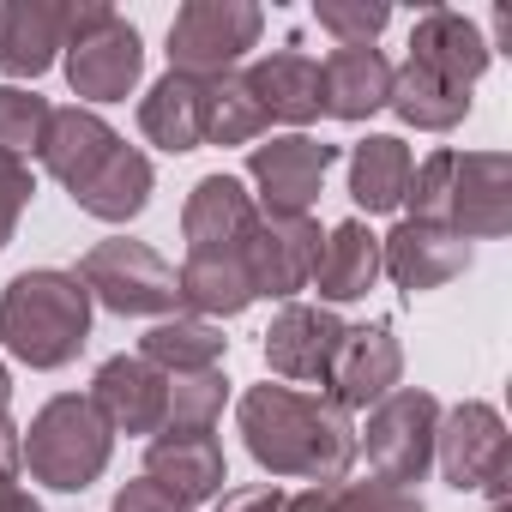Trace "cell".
Instances as JSON below:
<instances>
[{"mask_svg":"<svg viewBox=\"0 0 512 512\" xmlns=\"http://www.w3.org/2000/svg\"><path fill=\"white\" fill-rule=\"evenodd\" d=\"M7 404H13V374H7V362H0V416H7Z\"/></svg>","mask_w":512,"mask_h":512,"instance_id":"41","label":"cell"},{"mask_svg":"<svg viewBox=\"0 0 512 512\" xmlns=\"http://www.w3.org/2000/svg\"><path fill=\"white\" fill-rule=\"evenodd\" d=\"M434 458H440V470L458 494H488L500 506L506 488H512V434H506L500 410L482 404V398H464L458 410H440Z\"/></svg>","mask_w":512,"mask_h":512,"instance_id":"9","label":"cell"},{"mask_svg":"<svg viewBox=\"0 0 512 512\" xmlns=\"http://www.w3.org/2000/svg\"><path fill=\"white\" fill-rule=\"evenodd\" d=\"M211 512H284V488L278 482H253V488H229Z\"/></svg>","mask_w":512,"mask_h":512,"instance_id":"37","label":"cell"},{"mask_svg":"<svg viewBox=\"0 0 512 512\" xmlns=\"http://www.w3.org/2000/svg\"><path fill=\"white\" fill-rule=\"evenodd\" d=\"M49 127V103L25 85H0V157H25L43 145Z\"/></svg>","mask_w":512,"mask_h":512,"instance_id":"33","label":"cell"},{"mask_svg":"<svg viewBox=\"0 0 512 512\" xmlns=\"http://www.w3.org/2000/svg\"><path fill=\"white\" fill-rule=\"evenodd\" d=\"M410 169H416V157L398 133H368L350 151V199L362 211H398L404 187H410Z\"/></svg>","mask_w":512,"mask_h":512,"instance_id":"27","label":"cell"},{"mask_svg":"<svg viewBox=\"0 0 512 512\" xmlns=\"http://www.w3.org/2000/svg\"><path fill=\"white\" fill-rule=\"evenodd\" d=\"M115 512H193L181 494H169L163 482H151V476H139V482H127L121 494H115Z\"/></svg>","mask_w":512,"mask_h":512,"instance_id":"36","label":"cell"},{"mask_svg":"<svg viewBox=\"0 0 512 512\" xmlns=\"http://www.w3.org/2000/svg\"><path fill=\"white\" fill-rule=\"evenodd\" d=\"M410 61L416 67H428L434 79H446V85H458V91H470L482 73H488V37H482V25L470 19V13H452V7H428L422 19H416V31H410Z\"/></svg>","mask_w":512,"mask_h":512,"instance_id":"17","label":"cell"},{"mask_svg":"<svg viewBox=\"0 0 512 512\" xmlns=\"http://www.w3.org/2000/svg\"><path fill=\"white\" fill-rule=\"evenodd\" d=\"M67 85L85 103H121L139 73H145V43L115 7H73V37H67Z\"/></svg>","mask_w":512,"mask_h":512,"instance_id":"6","label":"cell"},{"mask_svg":"<svg viewBox=\"0 0 512 512\" xmlns=\"http://www.w3.org/2000/svg\"><path fill=\"white\" fill-rule=\"evenodd\" d=\"M73 7L79 0H13V7H0V73L7 79L49 73L73 37Z\"/></svg>","mask_w":512,"mask_h":512,"instance_id":"16","label":"cell"},{"mask_svg":"<svg viewBox=\"0 0 512 512\" xmlns=\"http://www.w3.org/2000/svg\"><path fill=\"white\" fill-rule=\"evenodd\" d=\"M91 338V296L73 272L37 266L0 290V344L25 368H67Z\"/></svg>","mask_w":512,"mask_h":512,"instance_id":"3","label":"cell"},{"mask_svg":"<svg viewBox=\"0 0 512 512\" xmlns=\"http://www.w3.org/2000/svg\"><path fill=\"white\" fill-rule=\"evenodd\" d=\"M31 193H37V175L25 169V157H0V247L13 241V229H19Z\"/></svg>","mask_w":512,"mask_h":512,"instance_id":"35","label":"cell"},{"mask_svg":"<svg viewBox=\"0 0 512 512\" xmlns=\"http://www.w3.org/2000/svg\"><path fill=\"white\" fill-rule=\"evenodd\" d=\"M235 422L266 476H302L320 488V482H344L356 464V428L320 392H296L284 380L247 386L235 404Z\"/></svg>","mask_w":512,"mask_h":512,"instance_id":"1","label":"cell"},{"mask_svg":"<svg viewBox=\"0 0 512 512\" xmlns=\"http://www.w3.org/2000/svg\"><path fill=\"white\" fill-rule=\"evenodd\" d=\"M19 470H25V452H19V422L0 416V494L19 488Z\"/></svg>","mask_w":512,"mask_h":512,"instance_id":"38","label":"cell"},{"mask_svg":"<svg viewBox=\"0 0 512 512\" xmlns=\"http://www.w3.org/2000/svg\"><path fill=\"white\" fill-rule=\"evenodd\" d=\"M398 380H404V350H398L392 326L386 320L344 326V344H338V356L326 368V392L320 398L350 416V410H374L386 392H398Z\"/></svg>","mask_w":512,"mask_h":512,"instance_id":"12","label":"cell"},{"mask_svg":"<svg viewBox=\"0 0 512 512\" xmlns=\"http://www.w3.org/2000/svg\"><path fill=\"white\" fill-rule=\"evenodd\" d=\"M374 278H380V235L362 217H350L320 241V266L308 290H320V308H338V302H362Z\"/></svg>","mask_w":512,"mask_h":512,"instance_id":"23","label":"cell"},{"mask_svg":"<svg viewBox=\"0 0 512 512\" xmlns=\"http://www.w3.org/2000/svg\"><path fill=\"white\" fill-rule=\"evenodd\" d=\"M253 193L235 181V175H205L193 181L187 205H181V235H187V253H223V247H247L253 235Z\"/></svg>","mask_w":512,"mask_h":512,"instance_id":"18","label":"cell"},{"mask_svg":"<svg viewBox=\"0 0 512 512\" xmlns=\"http://www.w3.org/2000/svg\"><path fill=\"white\" fill-rule=\"evenodd\" d=\"M19 452H25V470H31L37 482H49V488H61V494H85V488L109 470L115 434H109V422L97 416L91 398L61 392V398H49V404L31 416V428L19 434Z\"/></svg>","mask_w":512,"mask_h":512,"instance_id":"4","label":"cell"},{"mask_svg":"<svg viewBox=\"0 0 512 512\" xmlns=\"http://www.w3.org/2000/svg\"><path fill=\"white\" fill-rule=\"evenodd\" d=\"M145 476L163 482L169 494H181L187 506H199V500L223 494L229 464H223L217 434H151V446H145Z\"/></svg>","mask_w":512,"mask_h":512,"instance_id":"21","label":"cell"},{"mask_svg":"<svg viewBox=\"0 0 512 512\" xmlns=\"http://www.w3.org/2000/svg\"><path fill=\"white\" fill-rule=\"evenodd\" d=\"M272 115L260 109L247 73H223V79H205V145H253L266 139Z\"/></svg>","mask_w":512,"mask_h":512,"instance_id":"30","label":"cell"},{"mask_svg":"<svg viewBox=\"0 0 512 512\" xmlns=\"http://www.w3.org/2000/svg\"><path fill=\"white\" fill-rule=\"evenodd\" d=\"M386 109H398V121L416 127V133H452L470 115V91H458V85L434 79L428 67L404 61V67H392V103Z\"/></svg>","mask_w":512,"mask_h":512,"instance_id":"29","label":"cell"},{"mask_svg":"<svg viewBox=\"0 0 512 512\" xmlns=\"http://www.w3.org/2000/svg\"><path fill=\"white\" fill-rule=\"evenodd\" d=\"M392 103V61L374 43L332 49L320 67V115L332 121H368Z\"/></svg>","mask_w":512,"mask_h":512,"instance_id":"20","label":"cell"},{"mask_svg":"<svg viewBox=\"0 0 512 512\" xmlns=\"http://www.w3.org/2000/svg\"><path fill=\"white\" fill-rule=\"evenodd\" d=\"M284 512H428V506L416 488H392V482H320L284 500Z\"/></svg>","mask_w":512,"mask_h":512,"instance_id":"32","label":"cell"},{"mask_svg":"<svg viewBox=\"0 0 512 512\" xmlns=\"http://www.w3.org/2000/svg\"><path fill=\"white\" fill-rule=\"evenodd\" d=\"M73 278L85 284V296H91V302H103V308H109V314H121V320H169V314L181 308L175 266L163 260L157 247L127 241V235L97 241L85 260H79V272H73Z\"/></svg>","mask_w":512,"mask_h":512,"instance_id":"5","label":"cell"},{"mask_svg":"<svg viewBox=\"0 0 512 512\" xmlns=\"http://www.w3.org/2000/svg\"><path fill=\"white\" fill-rule=\"evenodd\" d=\"M488 512H512V506H506V500H500V506H488Z\"/></svg>","mask_w":512,"mask_h":512,"instance_id":"42","label":"cell"},{"mask_svg":"<svg viewBox=\"0 0 512 512\" xmlns=\"http://www.w3.org/2000/svg\"><path fill=\"white\" fill-rule=\"evenodd\" d=\"M0 512H43V500L25 494V488H13V494H0Z\"/></svg>","mask_w":512,"mask_h":512,"instance_id":"39","label":"cell"},{"mask_svg":"<svg viewBox=\"0 0 512 512\" xmlns=\"http://www.w3.org/2000/svg\"><path fill=\"white\" fill-rule=\"evenodd\" d=\"M338 163V145L314 139V133H278L266 145L247 151V181L260 187V211H278V217H308V205L320 199L326 187V169Z\"/></svg>","mask_w":512,"mask_h":512,"instance_id":"10","label":"cell"},{"mask_svg":"<svg viewBox=\"0 0 512 512\" xmlns=\"http://www.w3.org/2000/svg\"><path fill=\"white\" fill-rule=\"evenodd\" d=\"M410 223H440L464 241H494L512 229V157L506 151H434L404 187Z\"/></svg>","mask_w":512,"mask_h":512,"instance_id":"2","label":"cell"},{"mask_svg":"<svg viewBox=\"0 0 512 512\" xmlns=\"http://www.w3.org/2000/svg\"><path fill=\"white\" fill-rule=\"evenodd\" d=\"M320 241H326V235H320V223H314V217H278V211H260V217H253V235H247L253 296L296 302V296L314 284Z\"/></svg>","mask_w":512,"mask_h":512,"instance_id":"11","label":"cell"},{"mask_svg":"<svg viewBox=\"0 0 512 512\" xmlns=\"http://www.w3.org/2000/svg\"><path fill=\"white\" fill-rule=\"evenodd\" d=\"M434 434H440V398L422 386H398L368 410V434H356V452H368L374 482L416 488L434 464Z\"/></svg>","mask_w":512,"mask_h":512,"instance_id":"7","label":"cell"},{"mask_svg":"<svg viewBox=\"0 0 512 512\" xmlns=\"http://www.w3.org/2000/svg\"><path fill=\"white\" fill-rule=\"evenodd\" d=\"M139 133L157 145V151H199L205 145V79H187V73H163L145 103H139Z\"/></svg>","mask_w":512,"mask_h":512,"instance_id":"26","label":"cell"},{"mask_svg":"<svg viewBox=\"0 0 512 512\" xmlns=\"http://www.w3.org/2000/svg\"><path fill=\"white\" fill-rule=\"evenodd\" d=\"M314 19H320V31L338 37V49H356V43H374L392 25V7L386 0H320Z\"/></svg>","mask_w":512,"mask_h":512,"instance_id":"34","label":"cell"},{"mask_svg":"<svg viewBox=\"0 0 512 512\" xmlns=\"http://www.w3.org/2000/svg\"><path fill=\"white\" fill-rule=\"evenodd\" d=\"M260 31H266V13L253 0H187L169 25V73L223 79L247 61Z\"/></svg>","mask_w":512,"mask_h":512,"instance_id":"8","label":"cell"},{"mask_svg":"<svg viewBox=\"0 0 512 512\" xmlns=\"http://www.w3.org/2000/svg\"><path fill=\"white\" fill-rule=\"evenodd\" d=\"M175 290H181V308L193 320H235L247 314L253 302V272H247V247H223V253H187L181 272H175Z\"/></svg>","mask_w":512,"mask_h":512,"instance_id":"19","label":"cell"},{"mask_svg":"<svg viewBox=\"0 0 512 512\" xmlns=\"http://www.w3.org/2000/svg\"><path fill=\"white\" fill-rule=\"evenodd\" d=\"M139 356L163 374H205V368H223L229 356V338L223 326L211 320H193V314H175V320H157L145 338H139Z\"/></svg>","mask_w":512,"mask_h":512,"instance_id":"28","label":"cell"},{"mask_svg":"<svg viewBox=\"0 0 512 512\" xmlns=\"http://www.w3.org/2000/svg\"><path fill=\"white\" fill-rule=\"evenodd\" d=\"M151 187H157L151 157H145L139 145L121 139V145L73 187V205L91 211V217H103V223H127V217H139V211L151 205Z\"/></svg>","mask_w":512,"mask_h":512,"instance_id":"24","label":"cell"},{"mask_svg":"<svg viewBox=\"0 0 512 512\" xmlns=\"http://www.w3.org/2000/svg\"><path fill=\"white\" fill-rule=\"evenodd\" d=\"M97 416L109 422V434H157L163 428V404H169V374L151 368L145 356H109L91 374Z\"/></svg>","mask_w":512,"mask_h":512,"instance_id":"15","label":"cell"},{"mask_svg":"<svg viewBox=\"0 0 512 512\" xmlns=\"http://www.w3.org/2000/svg\"><path fill=\"white\" fill-rule=\"evenodd\" d=\"M344 344V320L320 302H284L278 320L266 326V368L278 380H302V386H326V368Z\"/></svg>","mask_w":512,"mask_h":512,"instance_id":"14","label":"cell"},{"mask_svg":"<svg viewBox=\"0 0 512 512\" xmlns=\"http://www.w3.org/2000/svg\"><path fill=\"white\" fill-rule=\"evenodd\" d=\"M223 398H229L223 368L169 374V404H163V428H157V434H211L217 416H223Z\"/></svg>","mask_w":512,"mask_h":512,"instance_id":"31","label":"cell"},{"mask_svg":"<svg viewBox=\"0 0 512 512\" xmlns=\"http://www.w3.org/2000/svg\"><path fill=\"white\" fill-rule=\"evenodd\" d=\"M506 43H512V13H506V7H494V43H488V55H494V49H506Z\"/></svg>","mask_w":512,"mask_h":512,"instance_id":"40","label":"cell"},{"mask_svg":"<svg viewBox=\"0 0 512 512\" xmlns=\"http://www.w3.org/2000/svg\"><path fill=\"white\" fill-rule=\"evenodd\" d=\"M470 260H476V247H470L464 235L440 229V223H410V217H404L392 235H380V272H386L398 290H410V296L464 278Z\"/></svg>","mask_w":512,"mask_h":512,"instance_id":"13","label":"cell"},{"mask_svg":"<svg viewBox=\"0 0 512 512\" xmlns=\"http://www.w3.org/2000/svg\"><path fill=\"white\" fill-rule=\"evenodd\" d=\"M121 145V133L97 115V109H49V127H43V145H37V157H43V169L73 193L109 151Z\"/></svg>","mask_w":512,"mask_h":512,"instance_id":"22","label":"cell"},{"mask_svg":"<svg viewBox=\"0 0 512 512\" xmlns=\"http://www.w3.org/2000/svg\"><path fill=\"white\" fill-rule=\"evenodd\" d=\"M247 85L260 97V109L272 121H290V127H308L320 121V61L302 55V49H272L247 67Z\"/></svg>","mask_w":512,"mask_h":512,"instance_id":"25","label":"cell"}]
</instances>
